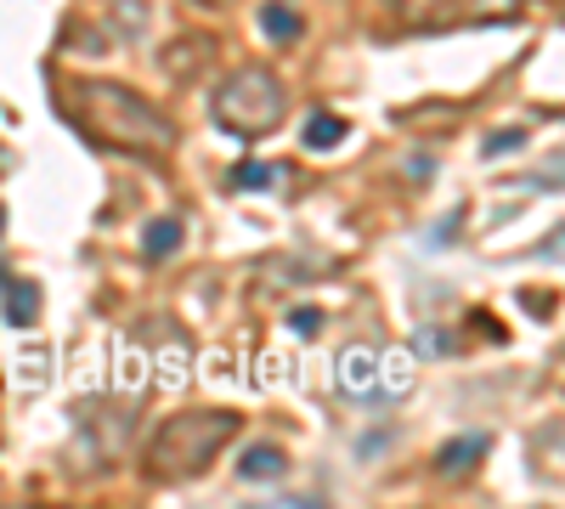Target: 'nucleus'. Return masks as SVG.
Instances as JSON below:
<instances>
[{"instance_id":"obj_10","label":"nucleus","mask_w":565,"mask_h":509,"mask_svg":"<svg viewBox=\"0 0 565 509\" xmlns=\"http://www.w3.org/2000/svg\"><path fill=\"white\" fill-rule=\"evenodd\" d=\"M260 34H266V40H277V45H295V40L306 34V23H300V12H295V7L271 0V7H260Z\"/></svg>"},{"instance_id":"obj_8","label":"nucleus","mask_w":565,"mask_h":509,"mask_svg":"<svg viewBox=\"0 0 565 509\" xmlns=\"http://www.w3.org/2000/svg\"><path fill=\"white\" fill-rule=\"evenodd\" d=\"M282 470H289V458H282V447H271V442H255V447L238 458V476H244V481H277Z\"/></svg>"},{"instance_id":"obj_14","label":"nucleus","mask_w":565,"mask_h":509,"mask_svg":"<svg viewBox=\"0 0 565 509\" xmlns=\"http://www.w3.org/2000/svg\"><path fill=\"white\" fill-rule=\"evenodd\" d=\"M521 142H526V136H521V130H492L481 153H487V159H498V153H514V148H521Z\"/></svg>"},{"instance_id":"obj_5","label":"nucleus","mask_w":565,"mask_h":509,"mask_svg":"<svg viewBox=\"0 0 565 509\" xmlns=\"http://www.w3.org/2000/svg\"><path fill=\"white\" fill-rule=\"evenodd\" d=\"M210 63H215V40L210 34H181V40H170V52H164V74L175 85H193Z\"/></svg>"},{"instance_id":"obj_2","label":"nucleus","mask_w":565,"mask_h":509,"mask_svg":"<svg viewBox=\"0 0 565 509\" xmlns=\"http://www.w3.org/2000/svg\"><path fill=\"white\" fill-rule=\"evenodd\" d=\"M244 420L232 407H181L141 447V481L153 487H186L215 470V458L238 442Z\"/></svg>"},{"instance_id":"obj_7","label":"nucleus","mask_w":565,"mask_h":509,"mask_svg":"<svg viewBox=\"0 0 565 509\" xmlns=\"http://www.w3.org/2000/svg\"><path fill=\"white\" fill-rule=\"evenodd\" d=\"M487 453H492V442H487V436H463V442H447V447H441V458H436V470H441V476H469V470H476Z\"/></svg>"},{"instance_id":"obj_4","label":"nucleus","mask_w":565,"mask_h":509,"mask_svg":"<svg viewBox=\"0 0 565 509\" xmlns=\"http://www.w3.org/2000/svg\"><path fill=\"white\" fill-rule=\"evenodd\" d=\"M334 385L345 402L362 407H391L413 391V357L402 346H345L334 357Z\"/></svg>"},{"instance_id":"obj_1","label":"nucleus","mask_w":565,"mask_h":509,"mask_svg":"<svg viewBox=\"0 0 565 509\" xmlns=\"http://www.w3.org/2000/svg\"><path fill=\"white\" fill-rule=\"evenodd\" d=\"M68 119L79 125L85 142H97L108 153H130V159H170L181 142V125L148 103L141 91L119 85V79H68Z\"/></svg>"},{"instance_id":"obj_3","label":"nucleus","mask_w":565,"mask_h":509,"mask_svg":"<svg viewBox=\"0 0 565 509\" xmlns=\"http://www.w3.org/2000/svg\"><path fill=\"white\" fill-rule=\"evenodd\" d=\"M210 119L226 136H238V142H260V136H271L282 119H289V85L260 63H244L215 85Z\"/></svg>"},{"instance_id":"obj_6","label":"nucleus","mask_w":565,"mask_h":509,"mask_svg":"<svg viewBox=\"0 0 565 509\" xmlns=\"http://www.w3.org/2000/svg\"><path fill=\"white\" fill-rule=\"evenodd\" d=\"M0 306H7L12 329H29V322L40 317V284L34 277H0Z\"/></svg>"},{"instance_id":"obj_9","label":"nucleus","mask_w":565,"mask_h":509,"mask_svg":"<svg viewBox=\"0 0 565 509\" xmlns=\"http://www.w3.org/2000/svg\"><path fill=\"white\" fill-rule=\"evenodd\" d=\"M277 181H282V165H266V159H244L238 170L226 176V188H232V193H271Z\"/></svg>"},{"instance_id":"obj_12","label":"nucleus","mask_w":565,"mask_h":509,"mask_svg":"<svg viewBox=\"0 0 565 509\" xmlns=\"http://www.w3.org/2000/svg\"><path fill=\"white\" fill-rule=\"evenodd\" d=\"M175 244H181V221H175V215L148 221V233H141V255H148V261H164V255H175Z\"/></svg>"},{"instance_id":"obj_13","label":"nucleus","mask_w":565,"mask_h":509,"mask_svg":"<svg viewBox=\"0 0 565 509\" xmlns=\"http://www.w3.org/2000/svg\"><path fill=\"white\" fill-rule=\"evenodd\" d=\"M289 329H295L300 340L322 335V311H317V306H300V311H289Z\"/></svg>"},{"instance_id":"obj_16","label":"nucleus","mask_w":565,"mask_h":509,"mask_svg":"<svg viewBox=\"0 0 565 509\" xmlns=\"http://www.w3.org/2000/svg\"><path fill=\"white\" fill-rule=\"evenodd\" d=\"M0 233H7V210H0Z\"/></svg>"},{"instance_id":"obj_11","label":"nucleus","mask_w":565,"mask_h":509,"mask_svg":"<svg viewBox=\"0 0 565 509\" xmlns=\"http://www.w3.org/2000/svg\"><path fill=\"white\" fill-rule=\"evenodd\" d=\"M345 136H351V125H345L340 114H311V119H306V148H311V153H334Z\"/></svg>"},{"instance_id":"obj_15","label":"nucleus","mask_w":565,"mask_h":509,"mask_svg":"<svg viewBox=\"0 0 565 509\" xmlns=\"http://www.w3.org/2000/svg\"><path fill=\"white\" fill-rule=\"evenodd\" d=\"M193 7H199V12H232L238 0H193Z\"/></svg>"}]
</instances>
